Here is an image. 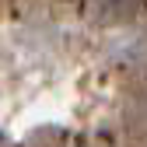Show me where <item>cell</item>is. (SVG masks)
Wrapping results in <instances>:
<instances>
[{
	"instance_id": "obj_1",
	"label": "cell",
	"mask_w": 147,
	"mask_h": 147,
	"mask_svg": "<svg viewBox=\"0 0 147 147\" xmlns=\"http://www.w3.org/2000/svg\"><path fill=\"white\" fill-rule=\"evenodd\" d=\"M28 147H67V140H63L60 130H39L28 140Z\"/></svg>"
},
{
	"instance_id": "obj_2",
	"label": "cell",
	"mask_w": 147,
	"mask_h": 147,
	"mask_svg": "<svg viewBox=\"0 0 147 147\" xmlns=\"http://www.w3.org/2000/svg\"><path fill=\"white\" fill-rule=\"evenodd\" d=\"M0 7H4V0H0Z\"/></svg>"
}]
</instances>
